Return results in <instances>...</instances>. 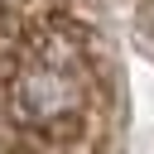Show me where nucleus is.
I'll use <instances>...</instances> for the list:
<instances>
[{"label": "nucleus", "mask_w": 154, "mask_h": 154, "mask_svg": "<svg viewBox=\"0 0 154 154\" xmlns=\"http://www.w3.org/2000/svg\"><path fill=\"white\" fill-rule=\"evenodd\" d=\"M19 116H29L34 125H58L63 116H72L82 106V77L63 63V58H34L14 87Z\"/></svg>", "instance_id": "1"}]
</instances>
